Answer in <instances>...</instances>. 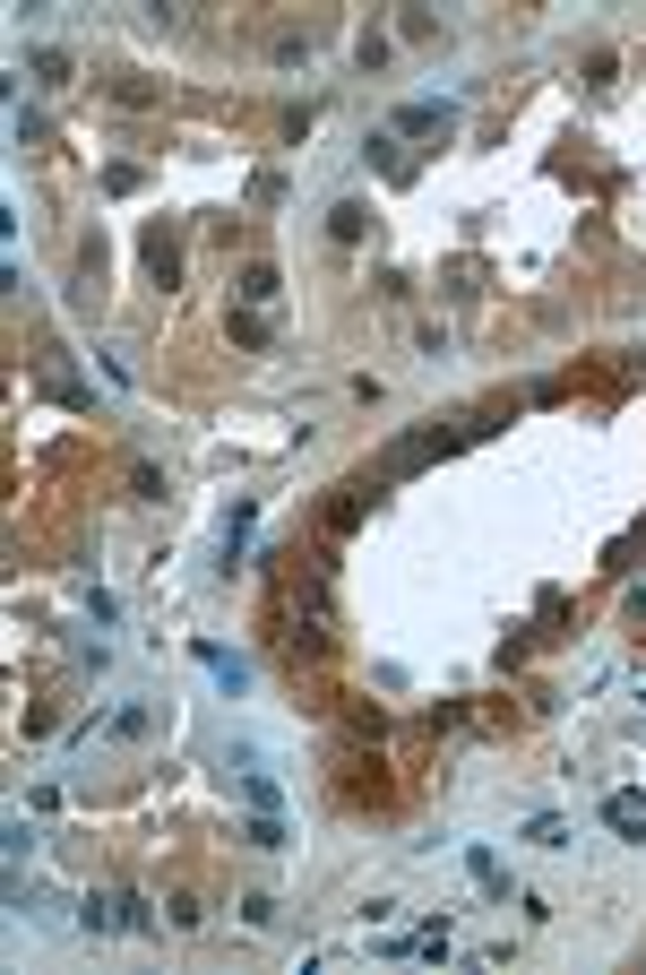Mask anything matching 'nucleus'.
Returning a JSON list of instances; mask_svg holds the SVG:
<instances>
[{
  "instance_id": "423d86ee",
  "label": "nucleus",
  "mask_w": 646,
  "mask_h": 975,
  "mask_svg": "<svg viewBox=\"0 0 646 975\" xmlns=\"http://www.w3.org/2000/svg\"><path fill=\"white\" fill-rule=\"evenodd\" d=\"M199 665H208L224 691H241V682H250V665H241V656H224V647H208V639H199Z\"/></svg>"
},
{
  "instance_id": "6e6552de",
  "label": "nucleus",
  "mask_w": 646,
  "mask_h": 975,
  "mask_svg": "<svg viewBox=\"0 0 646 975\" xmlns=\"http://www.w3.org/2000/svg\"><path fill=\"white\" fill-rule=\"evenodd\" d=\"M268 337H276V320H268V311H233V346H250V355H259Z\"/></svg>"
},
{
  "instance_id": "20e7f679",
  "label": "nucleus",
  "mask_w": 646,
  "mask_h": 975,
  "mask_svg": "<svg viewBox=\"0 0 646 975\" xmlns=\"http://www.w3.org/2000/svg\"><path fill=\"white\" fill-rule=\"evenodd\" d=\"M604 820L621 838H646V794H604Z\"/></svg>"
},
{
  "instance_id": "f03ea898",
  "label": "nucleus",
  "mask_w": 646,
  "mask_h": 975,
  "mask_svg": "<svg viewBox=\"0 0 646 975\" xmlns=\"http://www.w3.org/2000/svg\"><path fill=\"white\" fill-rule=\"evenodd\" d=\"M397 129H406V138H448L457 113H448V104H397Z\"/></svg>"
},
{
  "instance_id": "0eeeda50",
  "label": "nucleus",
  "mask_w": 646,
  "mask_h": 975,
  "mask_svg": "<svg viewBox=\"0 0 646 975\" xmlns=\"http://www.w3.org/2000/svg\"><path fill=\"white\" fill-rule=\"evenodd\" d=\"M147 268H156V285H173V268H182V243H173L164 225L147 234Z\"/></svg>"
},
{
  "instance_id": "9d476101",
  "label": "nucleus",
  "mask_w": 646,
  "mask_h": 975,
  "mask_svg": "<svg viewBox=\"0 0 646 975\" xmlns=\"http://www.w3.org/2000/svg\"><path fill=\"white\" fill-rule=\"evenodd\" d=\"M241 838L268 854V847H285V820H276V812H250V829H241Z\"/></svg>"
},
{
  "instance_id": "7ed1b4c3",
  "label": "nucleus",
  "mask_w": 646,
  "mask_h": 975,
  "mask_svg": "<svg viewBox=\"0 0 646 975\" xmlns=\"http://www.w3.org/2000/svg\"><path fill=\"white\" fill-rule=\"evenodd\" d=\"M276 294H285L276 268H241V311H276Z\"/></svg>"
},
{
  "instance_id": "1a4fd4ad",
  "label": "nucleus",
  "mask_w": 646,
  "mask_h": 975,
  "mask_svg": "<svg viewBox=\"0 0 646 975\" xmlns=\"http://www.w3.org/2000/svg\"><path fill=\"white\" fill-rule=\"evenodd\" d=\"M35 78L61 87V78H70V52H61V44H35Z\"/></svg>"
},
{
  "instance_id": "39448f33",
  "label": "nucleus",
  "mask_w": 646,
  "mask_h": 975,
  "mask_svg": "<svg viewBox=\"0 0 646 975\" xmlns=\"http://www.w3.org/2000/svg\"><path fill=\"white\" fill-rule=\"evenodd\" d=\"M362 225H371L362 199H336V208H327V234H336V243H362Z\"/></svg>"
},
{
  "instance_id": "f257e3e1",
  "label": "nucleus",
  "mask_w": 646,
  "mask_h": 975,
  "mask_svg": "<svg viewBox=\"0 0 646 975\" xmlns=\"http://www.w3.org/2000/svg\"><path fill=\"white\" fill-rule=\"evenodd\" d=\"M474 432H483V423H457V432H414V441H397V449L380 458V476H414L423 458H448V449H457V441H474Z\"/></svg>"
}]
</instances>
